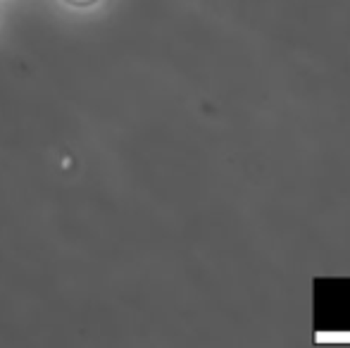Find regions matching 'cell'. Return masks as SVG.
<instances>
[{
    "label": "cell",
    "instance_id": "obj_1",
    "mask_svg": "<svg viewBox=\"0 0 350 348\" xmlns=\"http://www.w3.org/2000/svg\"><path fill=\"white\" fill-rule=\"evenodd\" d=\"M62 3L72 10H91V8H96V5H100L103 0H62Z\"/></svg>",
    "mask_w": 350,
    "mask_h": 348
}]
</instances>
